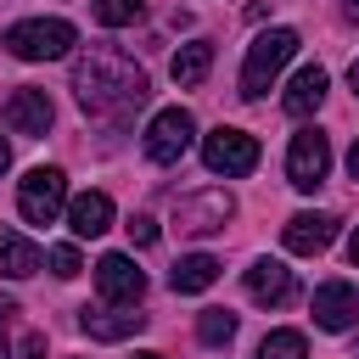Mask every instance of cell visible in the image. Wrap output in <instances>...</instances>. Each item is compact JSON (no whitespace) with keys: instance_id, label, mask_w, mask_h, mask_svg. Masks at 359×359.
<instances>
[{"instance_id":"cell-30","label":"cell","mask_w":359,"mask_h":359,"mask_svg":"<svg viewBox=\"0 0 359 359\" xmlns=\"http://www.w3.org/2000/svg\"><path fill=\"white\" fill-rule=\"evenodd\" d=\"M348 84H353V95H359V62H353V67H348Z\"/></svg>"},{"instance_id":"cell-22","label":"cell","mask_w":359,"mask_h":359,"mask_svg":"<svg viewBox=\"0 0 359 359\" xmlns=\"http://www.w3.org/2000/svg\"><path fill=\"white\" fill-rule=\"evenodd\" d=\"M90 11H95V22L123 28V22H135V17H140V0H95Z\"/></svg>"},{"instance_id":"cell-18","label":"cell","mask_w":359,"mask_h":359,"mask_svg":"<svg viewBox=\"0 0 359 359\" xmlns=\"http://www.w3.org/2000/svg\"><path fill=\"white\" fill-rule=\"evenodd\" d=\"M208 67H213V39H191V45H180V50H174V62H168V73H174V84H180V90L202 84V79H208Z\"/></svg>"},{"instance_id":"cell-20","label":"cell","mask_w":359,"mask_h":359,"mask_svg":"<svg viewBox=\"0 0 359 359\" xmlns=\"http://www.w3.org/2000/svg\"><path fill=\"white\" fill-rule=\"evenodd\" d=\"M196 337H202L208 348H224V342L236 337V314H230V309H202V320H196Z\"/></svg>"},{"instance_id":"cell-32","label":"cell","mask_w":359,"mask_h":359,"mask_svg":"<svg viewBox=\"0 0 359 359\" xmlns=\"http://www.w3.org/2000/svg\"><path fill=\"white\" fill-rule=\"evenodd\" d=\"M135 359H163V353H135Z\"/></svg>"},{"instance_id":"cell-15","label":"cell","mask_w":359,"mask_h":359,"mask_svg":"<svg viewBox=\"0 0 359 359\" xmlns=\"http://www.w3.org/2000/svg\"><path fill=\"white\" fill-rule=\"evenodd\" d=\"M325 90H331V79H325V67H297V79L286 84V95H280V107H286L292 118H309V112H320V101H325Z\"/></svg>"},{"instance_id":"cell-24","label":"cell","mask_w":359,"mask_h":359,"mask_svg":"<svg viewBox=\"0 0 359 359\" xmlns=\"http://www.w3.org/2000/svg\"><path fill=\"white\" fill-rule=\"evenodd\" d=\"M123 230H129V241H135V247H151V241H157V224H151L146 213H140V219H129Z\"/></svg>"},{"instance_id":"cell-19","label":"cell","mask_w":359,"mask_h":359,"mask_svg":"<svg viewBox=\"0 0 359 359\" xmlns=\"http://www.w3.org/2000/svg\"><path fill=\"white\" fill-rule=\"evenodd\" d=\"M213 280H219V258H208V252H191V258H180L168 269V286L174 292H208Z\"/></svg>"},{"instance_id":"cell-28","label":"cell","mask_w":359,"mask_h":359,"mask_svg":"<svg viewBox=\"0 0 359 359\" xmlns=\"http://www.w3.org/2000/svg\"><path fill=\"white\" fill-rule=\"evenodd\" d=\"M348 174L359 180V140H353V151H348Z\"/></svg>"},{"instance_id":"cell-3","label":"cell","mask_w":359,"mask_h":359,"mask_svg":"<svg viewBox=\"0 0 359 359\" xmlns=\"http://www.w3.org/2000/svg\"><path fill=\"white\" fill-rule=\"evenodd\" d=\"M292 56H297V34H292V28L258 34V39L247 45V62H241V95H247V101L269 95V84L280 79V67H286Z\"/></svg>"},{"instance_id":"cell-5","label":"cell","mask_w":359,"mask_h":359,"mask_svg":"<svg viewBox=\"0 0 359 359\" xmlns=\"http://www.w3.org/2000/svg\"><path fill=\"white\" fill-rule=\"evenodd\" d=\"M202 163L213 168V174H224V180H241V174H252L258 168V140L247 135V129H213L208 140H202Z\"/></svg>"},{"instance_id":"cell-25","label":"cell","mask_w":359,"mask_h":359,"mask_svg":"<svg viewBox=\"0 0 359 359\" xmlns=\"http://www.w3.org/2000/svg\"><path fill=\"white\" fill-rule=\"evenodd\" d=\"M22 359H45V337H39V331L22 337Z\"/></svg>"},{"instance_id":"cell-9","label":"cell","mask_w":359,"mask_h":359,"mask_svg":"<svg viewBox=\"0 0 359 359\" xmlns=\"http://www.w3.org/2000/svg\"><path fill=\"white\" fill-rule=\"evenodd\" d=\"M309 309H314V325L320 331H348L359 320V286L353 280H325Z\"/></svg>"},{"instance_id":"cell-2","label":"cell","mask_w":359,"mask_h":359,"mask_svg":"<svg viewBox=\"0 0 359 359\" xmlns=\"http://www.w3.org/2000/svg\"><path fill=\"white\" fill-rule=\"evenodd\" d=\"M0 45H6L17 62H56V56H67V50L79 45V34H73V22H62V17H28V22H11Z\"/></svg>"},{"instance_id":"cell-29","label":"cell","mask_w":359,"mask_h":359,"mask_svg":"<svg viewBox=\"0 0 359 359\" xmlns=\"http://www.w3.org/2000/svg\"><path fill=\"white\" fill-rule=\"evenodd\" d=\"M6 168H11V151H6V140H0V174H6Z\"/></svg>"},{"instance_id":"cell-27","label":"cell","mask_w":359,"mask_h":359,"mask_svg":"<svg viewBox=\"0 0 359 359\" xmlns=\"http://www.w3.org/2000/svg\"><path fill=\"white\" fill-rule=\"evenodd\" d=\"M342 17H348V22H359V0H342Z\"/></svg>"},{"instance_id":"cell-17","label":"cell","mask_w":359,"mask_h":359,"mask_svg":"<svg viewBox=\"0 0 359 359\" xmlns=\"http://www.w3.org/2000/svg\"><path fill=\"white\" fill-rule=\"evenodd\" d=\"M39 264H45V252H39L28 236H17V230H0V275H11V280H28Z\"/></svg>"},{"instance_id":"cell-14","label":"cell","mask_w":359,"mask_h":359,"mask_svg":"<svg viewBox=\"0 0 359 359\" xmlns=\"http://www.w3.org/2000/svg\"><path fill=\"white\" fill-rule=\"evenodd\" d=\"M79 325H84L95 342H123V337H135V331L146 325V314H135L129 303H107V309H84Z\"/></svg>"},{"instance_id":"cell-7","label":"cell","mask_w":359,"mask_h":359,"mask_svg":"<svg viewBox=\"0 0 359 359\" xmlns=\"http://www.w3.org/2000/svg\"><path fill=\"white\" fill-rule=\"evenodd\" d=\"M62 202H67V180H62V168H28V174H22V185H17V208H22L28 224H50V219L62 213Z\"/></svg>"},{"instance_id":"cell-10","label":"cell","mask_w":359,"mask_h":359,"mask_svg":"<svg viewBox=\"0 0 359 359\" xmlns=\"http://www.w3.org/2000/svg\"><path fill=\"white\" fill-rule=\"evenodd\" d=\"M95 286H101V297L107 303H140V292H146V275L135 269V258H123V252H107L101 264H95Z\"/></svg>"},{"instance_id":"cell-23","label":"cell","mask_w":359,"mask_h":359,"mask_svg":"<svg viewBox=\"0 0 359 359\" xmlns=\"http://www.w3.org/2000/svg\"><path fill=\"white\" fill-rule=\"evenodd\" d=\"M45 258H50V275H56V280H73V275H79V269H84V264H79V252H73V247H50V252H45Z\"/></svg>"},{"instance_id":"cell-21","label":"cell","mask_w":359,"mask_h":359,"mask_svg":"<svg viewBox=\"0 0 359 359\" xmlns=\"http://www.w3.org/2000/svg\"><path fill=\"white\" fill-rule=\"evenodd\" d=\"M258 359H309V342H303V331H269L258 342Z\"/></svg>"},{"instance_id":"cell-26","label":"cell","mask_w":359,"mask_h":359,"mask_svg":"<svg viewBox=\"0 0 359 359\" xmlns=\"http://www.w3.org/2000/svg\"><path fill=\"white\" fill-rule=\"evenodd\" d=\"M348 264L359 269V230H353V241H348Z\"/></svg>"},{"instance_id":"cell-1","label":"cell","mask_w":359,"mask_h":359,"mask_svg":"<svg viewBox=\"0 0 359 359\" xmlns=\"http://www.w3.org/2000/svg\"><path fill=\"white\" fill-rule=\"evenodd\" d=\"M73 95H79V107H84L90 118L123 123V118L151 95V84H146V73H140L123 50L101 45V50H84V56L73 62Z\"/></svg>"},{"instance_id":"cell-12","label":"cell","mask_w":359,"mask_h":359,"mask_svg":"<svg viewBox=\"0 0 359 359\" xmlns=\"http://www.w3.org/2000/svg\"><path fill=\"white\" fill-rule=\"evenodd\" d=\"M50 118H56V107H50V95H45V90L22 84V90H11V95H6V123H11L17 135H45V129H50Z\"/></svg>"},{"instance_id":"cell-8","label":"cell","mask_w":359,"mask_h":359,"mask_svg":"<svg viewBox=\"0 0 359 359\" xmlns=\"http://www.w3.org/2000/svg\"><path fill=\"white\" fill-rule=\"evenodd\" d=\"M230 213H236L230 191H196V196H180L174 224H180L185 236H213V230H224V219H230Z\"/></svg>"},{"instance_id":"cell-13","label":"cell","mask_w":359,"mask_h":359,"mask_svg":"<svg viewBox=\"0 0 359 359\" xmlns=\"http://www.w3.org/2000/svg\"><path fill=\"white\" fill-rule=\"evenodd\" d=\"M280 236H286V252H297V258H314V252H325V247H331V236H337V219H331V213H292Z\"/></svg>"},{"instance_id":"cell-11","label":"cell","mask_w":359,"mask_h":359,"mask_svg":"<svg viewBox=\"0 0 359 359\" xmlns=\"http://www.w3.org/2000/svg\"><path fill=\"white\" fill-rule=\"evenodd\" d=\"M292 292H297V280H292V269L280 258H252V269H247V297L252 303L280 309V303H292Z\"/></svg>"},{"instance_id":"cell-6","label":"cell","mask_w":359,"mask_h":359,"mask_svg":"<svg viewBox=\"0 0 359 359\" xmlns=\"http://www.w3.org/2000/svg\"><path fill=\"white\" fill-rule=\"evenodd\" d=\"M331 174V140L320 129H297L292 135V151H286V180L297 191H320Z\"/></svg>"},{"instance_id":"cell-16","label":"cell","mask_w":359,"mask_h":359,"mask_svg":"<svg viewBox=\"0 0 359 359\" xmlns=\"http://www.w3.org/2000/svg\"><path fill=\"white\" fill-rule=\"evenodd\" d=\"M67 224H73V236H101V230H112V196L107 191H84V196H73L67 202Z\"/></svg>"},{"instance_id":"cell-4","label":"cell","mask_w":359,"mask_h":359,"mask_svg":"<svg viewBox=\"0 0 359 359\" xmlns=\"http://www.w3.org/2000/svg\"><path fill=\"white\" fill-rule=\"evenodd\" d=\"M191 140H196V118L185 112V107H163L151 123H146V157L151 163H180L185 151H191Z\"/></svg>"},{"instance_id":"cell-31","label":"cell","mask_w":359,"mask_h":359,"mask_svg":"<svg viewBox=\"0 0 359 359\" xmlns=\"http://www.w3.org/2000/svg\"><path fill=\"white\" fill-rule=\"evenodd\" d=\"M0 359H11V348H6V337H0Z\"/></svg>"}]
</instances>
